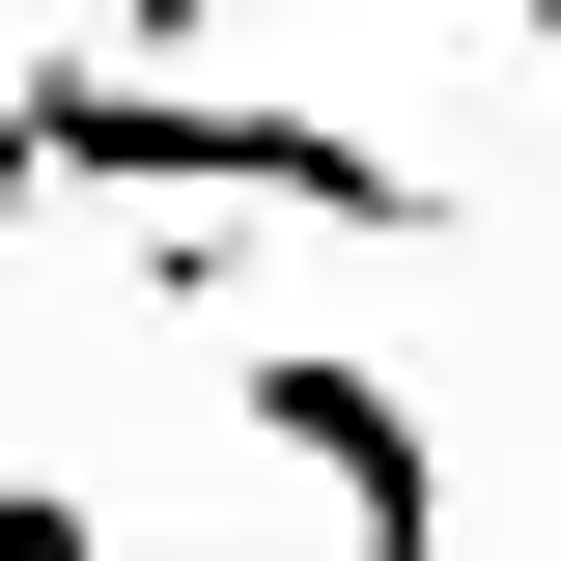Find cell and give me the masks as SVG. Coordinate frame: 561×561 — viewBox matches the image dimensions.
<instances>
[{"label":"cell","mask_w":561,"mask_h":561,"mask_svg":"<svg viewBox=\"0 0 561 561\" xmlns=\"http://www.w3.org/2000/svg\"><path fill=\"white\" fill-rule=\"evenodd\" d=\"M225 421H253L280 478L337 505V561H449V449H421V393H393V365H337V337H253V365H225Z\"/></svg>","instance_id":"obj_1"},{"label":"cell","mask_w":561,"mask_h":561,"mask_svg":"<svg viewBox=\"0 0 561 561\" xmlns=\"http://www.w3.org/2000/svg\"><path fill=\"white\" fill-rule=\"evenodd\" d=\"M0 561H113V505L84 478H0Z\"/></svg>","instance_id":"obj_2"},{"label":"cell","mask_w":561,"mask_h":561,"mask_svg":"<svg viewBox=\"0 0 561 561\" xmlns=\"http://www.w3.org/2000/svg\"><path fill=\"white\" fill-rule=\"evenodd\" d=\"M505 28H534V84H561V0H505Z\"/></svg>","instance_id":"obj_3"}]
</instances>
